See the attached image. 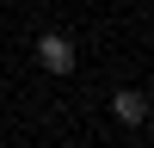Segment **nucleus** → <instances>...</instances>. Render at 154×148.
Instances as JSON below:
<instances>
[{
  "instance_id": "3",
  "label": "nucleus",
  "mask_w": 154,
  "mask_h": 148,
  "mask_svg": "<svg viewBox=\"0 0 154 148\" xmlns=\"http://www.w3.org/2000/svg\"><path fill=\"white\" fill-rule=\"evenodd\" d=\"M148 136H154V111H148Z\"/></svg>"
},
{
  "instance_id": "2",
  "label": "nucleus",
  "mask_w": 154,
  "mask_h": 148,
  "mask_svg": "<svg viewBox=\"0 0 154 148\" xmlns=\"http://www.w3.org/2000/svg\"><path fill=\"white\" fill-rule=\"evenodd\" d=\"M148 93H136V86H117V93H111V117H117V123H130V130H136V123H148Z\"/></svg>"
},
{
  "instance_id": "1",
  "label": "nucleus",
  "mask_w": 154,
  "mask_h": 148,
  "mask_svg": "<svg viewBox=\"0 0 154 148\" xmlns=\"http://www.w3.org/2000/svg\"><path fill=\"white\" fill-rule=\"evenodd\" d=\"M74 62H80V49H74L68 31H43L37 37V68L43 74H74Z\"/></svg>"
}]
</instances>
